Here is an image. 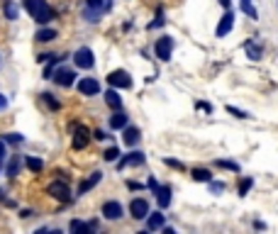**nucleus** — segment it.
Instances as JSON below:
<instances>
[{"instance_id":"obj_1","label":"nucleus","mask_w":278,"mask_h":234,"mask_svg":"<svg viewBox=\"0 0 278 234\" xmlns=\"http://www.w3.org/2000/svg\"><path fill=\"white\" fill-rule=\"evenodd\" d=\"M24 10L30 12V17L39 24H49L54 20V10L49 8L46 0H24Z\"/></svg>"},{"instance_id":"obj_2","label":"nucleus","mask_w":278,"mask_h":234,"mask_svg":"<svg viewBox=\"0 0 278 234\" xmlns=\"http://www.w3.org/2000/svg\"><path fill=\"white\" fill-rule=\"evenodd\" d=\"M173 49H176V39L173 37H168V34H164V37H159L154 44V54L159 61H171V56H173Z\"/></svg>"},{"instance_id":"obj_3","label":"nucleus","mask_w":278,"mask_h":234,"mask_svg":"<svg viewBox=\"0 0 278 234\" xmlns=\"http://www.w3.org/2000/svg\"><path fill=\"white\" fill-rule=\"evenodd\" d=\"M46 195H52V198L59 202H71V188H68V183L64 178L52 180V183L46 186Z\"/></svg>"},{"instance_id":"obj_4","label":"nucleus","mask_w":278,"mask_h":234,"mask_svg":"<svg viewBox=\"0 0 278 234\" xmlns=\"http://www.w3.org/2000/svg\"><path fill=\"white\" fill-rule=\"evenodd\" d=\"M108 83H110V88H124L130 90L132 88V76L124 71V68H115L108 73Z\"/></svg>"},{"instance_id":"obj_5","label":"nucleus","mask_w":278,"mask_h":234,"mask_svg":"<svg viewBox=\"0 0 278 234\" xmlns=\"http://www.w3.org/2000/svg\"><path fill=\"white\" fill-rule=\"evenodd\" d=\"M234 20H237V12L234 10H224V15L220 17V22H217V27H215V37L217 39H222V37H227V34L234 30Z\"/></svg>"},{"instance_id":"obj_6","label":"nucleus","mask_w":278,"mask_h":234,"mask_svg":"<svg viewBox=\"0 0 278 234\" xmlns=\"http://www.w3.org/2000/svg\"><path fill=\"white\" fill-rule=\"evenodd\" d=\"M90 139H93V132H90L86 124H73V149L76 151L86 149Z\"/></svg>"},{"instance_id":"obj_7","label":"nucleus","mask_w":278,"mask_h":234,"mask_svg":"<svg viewBox=\"0 0 278 234\" xmlns=\"http://www.w3.org/2000/svg\"><path fill=\"white\" fill-rule=\"evenodd\" d=\"M103 12H105V0H86V10H83V17H86L88 22H98Z\"/></svg>"},{"instance_id":"obj_8","label":"nucleus","mask_w":278,"mask_h":234,"mask_svg":"<svg viewBox=\"0 0 278 234\" xmlns=\"http://www.w3.org/2000/svg\"><path fill=\"white\" fill-rule=\"evenodd\" d=\"M73 61H76L78 68H86V71H90V68L95 66V56H93V49H88V46H81L76 54H73Z\"/></svg>"},{"instance_id":"obj_9","label":"nucleus","mask_w":278,"mask_h":234,"mask_svg":"<svg viewBox=\"0 0 278 234\" xmlns=\"http://www.w3.org/2000/svg\"><path fill=\"white\" fill-rule=\"evenodd\" d=\"M144 161H146L144 151H130V154H124V156L117 159V168L124 171V168H130V166H142Z\"/></svg>"},{"instance_id":"obj_10","label":"nucleus","mask_w":278,"mask_h":234,"mask_svg":"<svg viewBox=\"0 0 278 234\" xmlns=\"http://www.w3.org/2000/svg\"><path fill=\"white\" fill-rule=\"evenodd\" d=\"M149 200L146 198H132L130 202V215H132L134 220H146V215H149Z\"/></svg>"},{"instance_id":"obj_11","label":"nucleus","mask_w":278,"mask_h":234,"mask_svg":"<svg viewBox=\"0 0 278 234\" xmlns=\"http://www.w3.org/2000/svg\"><path fill=\"white\" fill-rule=\"evenodd\" d=\"M242 49H244V54L251 59V61H261V56H264V46H261V42L256 39V37H249L244 44H242Z\"/></svg>"},{"instance_id":"obj_12","label":"nucleus","mask_w":278,"mask_h":234,"mask_svg":"<svg viewBox=\"0 0 278 234\" xmlns=\"http://www.w3.org/2000/svg\"><path fill=\"white\" fill-rule=\"evenodd\" d=\"M100 212H103V217H105V220H112V222H115V220H120V217L124 215L122 205H120L117 200H108V202H103Z\"/></svg>"},{"instance_id":"obj_13","label":"nucleus","mask_w":278,"mask_h":234,"mask_svg":"<svg viewBox=\"0 0 278 234\" xmlns=\"http://www.w3.org/2000/svg\"><path fill=\"white\" fill-rule=\"evenodd\" d=\"M76 71H71V68H59L54 73V81L56 86H61V88H71L73 83H76Z\"/></svg>"},{"instance_id":"obj_14","label":"nucleus","mask_w":278,"mask_h":234,"mask_svg":"<svg viewBox=\"0 0 278 234\" xmlns=\"http://www.w3.org/2000/svg\"><path fill=\"white\" fill-rule=\"evenodd\" d=\"M154 195H156V202H159L161 210H168V207H171V195H173L171 186H166V183L161 186V183H159V188L154 190Z\"/></svg>"},{"instance_id":"obj_15","label":"nucleus","mask_w":278,"mask_h":234,"mask_svg":"<svg viewBox=\"0 0 278 234\" xmlns=\"http://www.w3.org/2000/svg\"><path fill=\"white\" fill-rule=\"evenodd\" d=\"M78 93H81V95H98V93H100L98 78H81V81H78Z\"/></svg>"},{"instance_id":"obj_16","label":"nucleus","mask_w":278,"mask_h":234,"mask_svg":"<svg viewBox=\"0 0 278 234\" xmlns=\"http://www.w3.org/2000/svg\"><path fill=\"white\" fill-rule=\"evenodd\" d=\"M164 224H166L164 210H156V212H149V215H146V229H149V232H159Z\"/></svg>"},{"instance_id":"obj_17","label":"nucleus","mask_w":278,"mask_h":234,"mask_svg":"<svg viewBox=\"0 0 278 234\" xmlns=\"http://www.w3.org/2000/svg\"><path fill=\"white\" fill-rule=\"evenodd\" d=\"M139 139H142V132H139V127H132V124H127L122 129V142L127 146H137L139 144Z\"/></svg>"},{"instance_id":"obj_18","label":"nucleus","mask_w":278,"mask_h":234,"mask_svg":"<svg viewBox=\"0 0 278 234\" xmlns=\"http://www.w3.org/2000/svg\"><path fill=\"white\" fill-rule=\"evenodd\" d=\"M100 180H103V173L100 171H93L86 180H81V186H78V195H86V193H88L90 188H95Z\"/></svg>"},{"instance_id":"obj_19","label":"nucleus","mask_w":278,"mask_h":234,"mask_svg":"<svg viewBox=\"0 0 278 234\" xmlns=\"http://www.w3.org/2000/svg\"><path fill=\"white\" fill-rule=\"evenodd\" d=\"M127 124H130V117H127V112L112 110V115H110V129H124Z\"/></svg>"},{"instance_id":"obj_20","label":"nucleus","mask_w":278,"mask_h":234,"mask_svg":"<svg viewBox=\"0 0 278 234\" xmlns=\"http://www.w3.org/2000/svg\"><path fill=\"white\" fill-rule=\"evenodd\" d=\"M105 105H108L110 110H122V98H120L117 88L105 90Z\"/></svg>"},{"instance_id":"obj_21","label":"nucleus","mask_w":278,"mask_h":234,"mask_svg":"<svg viewBox=\"0 0 278 234\" xmlns=\"http://www.w3.org/2000/svg\"><path fill=\"white\" fill-rule=\"evenodd\" d=\"M239 10H242V15H246L249 20H259V12H256L254 0H239Z\"/></svg>"},{"instance_id":"obj_22","label":"nucleus","mask_w":278,"mask_h":234,"mask_svg":"<svg viewBox=\"0 0 278 234\" xmlns=\"http://www.w3.org/2000/svg\"><path fill=\"white\" fill-rule=\"evenodd\" d=\"M34 39H37V42H42V44L54 42V39H56V30H54V27H42V30H37Z\"/></svg>"},{"instance_id":"obj_23","label":"nucleus","mask_w":278,"mask_h":234,"mask_svg":"<svg viewBox=\"0 0 278 234\" xmlns=\"http://www.w3.org/2000/svg\"><path fill=\"white\" fill-rule=\"evenodd\" d=\"M20 171H22V156H12L10 164H8V171H5V173H8V178H15Z\"/></svg>"},{"instance_id":"obj_24","label":"nucleus","mask_w":278,"mask_h":234,"mask_svg":"<svg viewBox=\"0 0 278 234\" xmlns=\"http://www.w3.org/2000/svg\"><path fill=\"white\" fill-rule=\"evenodd\" d=\"M68 229L73 234H90L93 232V227H90V222H81V220H71V224H68Z\"/></svg>"},{"instance_id":"obj_25","label":"nucleus","mask_w":278,"mask_h":234,"mask_svg":"<svg viewBox=\"0 0 278 234\" xmlns=\"http://www.w3.org/2000/svg\"><path fill=\"white\" fill-rule=\"evenodd\" d=\"M164 24H166V12H164V8H156L154 20L146 24V30H159V27H164Z\"/></svg>"},{"instance_id":"obj_26","label":"nucleus","mask_w":278,"mask_h":234,"mask_svg":"<svg viewBox=\"0 0 278 234\" xmlns=\"http://www.w3.org/2000/svg\"><path fill=\"white\" fill-rule=\"evenodd\" d=\"M193 180L195 183H210L212 180L210 168H193Z\"/></svg>"},{"instance_id":"obj_27","label":"nucleus","mask_w":278,"mask_h":234,"mask_svg":"<svg viewBox=\"0 0 278 234\" xmlns=\"http://www.w3.org/2000/svg\"><path fill=\"white\" fill-rule=\"evenodd\" d=\"M215 166L224 168V171H234V173H239V171H242V166H239L237 161H232V159H217V161H215Z\"/></svg>"},{"instance_id":"obj_28","label":"nucleus","mask_w":278,"mask_h":234,"mask_svg":"<svg viewBox=\"0 0 278 234\" xmlns=\"http://www.w3.org/2000/svg\"><path fill=\"white\" fill-rule=\"evenodd\" d=\"M254 188V178L251 176H244V178L239 180V188H237V193H239V198H244V195H249V190Z\"/></svg>"},{"instance_id":"obj_29","label":"nucleus","mask_w":278,"mask_h":234,"mask_svg":"<svg viewBox=\"0 0 278 234\" xmlns=\"http://www.w3.org/2000/svg\"><path fill=\"white\" fill-rule=\"evenodd\" d=\"M24 164H27V168H30L32 173H39V171L44 168V161H42V159H37V156H27V159H24Z\"/></svg>"},{"instance_id":"obj_30","label":"nucleus","mask_w":278,"mask_h":234,"mask_svg":"<svg viewBox=\"0 0 278 234\" xmlns=\"http://www.w3.org/2000/svg\"><path fill=\"white\" fill-rule=\"evenodd\" d=\"M39 98H42V102H44V105L49 108V110H61V102L56 100V98L52 95V93H42Z\"/></svg>"},{"instance_id":"obj_31","label":"nucleus","mask_w":278,"mask_h":234,"mask_svg":"<svg viewBox=\"0 0 278 234\" xmlns=\"http://www.w3.org/2000/svg\"><path fill=\"white\" fill-rule=\"evenodd\" d=\"M5 17L8 20H17L20 17V10H17V5L12 0H5Z\"/></svg>"},{"instance_id":"obj_32","label":"nucleus","mask_w":278,"mask_h":234,"mask_svg":"<svg viewBox=\"0 0 278 234\" xmlns=\"http://www.w3.org/2000/svg\"><path fill=\"white\" fill-rule=\"evenodd\" d=\"M208 188H210V195H222L224 190H227V186H224L222 180H215V178H212L210 183H208Z\"/></svg>"},{"instance_id":"obj_33","label":"nucleus","mask_w":278,"mask_h":234,"mask_svg":"<svg viewBox=\"0 0 278 234\" xmlns=\"http://www.w3.org/2000/svg\"><path fill=\"white\" fill-rule=\"evenodd\" d=\"M227 112H230V115H234L237 120H249V117H251L246 110H239V108H234V105H227Z\"/></svg>"},{"instance_id":"obj_34","label":"nucleus","mask_w":278,"mask_h":234,"mask_svg":"<svg viewBox=\"0 0 278 234\" xmlns=\"http://www.w3.org/2000/svg\"><path fill=\"white\" fill-rule=\"evenodd\" d=\"M59 61H61V56H52V59H49V66L44 68V78H52L54 76V68H56V64H59Z\"/></svg>"},{"instance_id":"obj_35","label":"nucleus","mask_w":278,"mask_h":234,"mask_svg":"<svg viewBox=\"0 0 278 234\" xmlns=\"http://www.w3.org/2000/svg\"><path fill=\"white\" fill-rule=\"evenodd\" d=\"M103 159H105V161H117V159H120V149H117V146L105 149V151H103Z\"/></svg>"},{"instance_id":"obj_36","label":"nucleus","mask_w":278,"mask_h":234,"mask_svg":"<svg viewBox=\"0 0 278 234\" xmlns=\"http://www.w3.org/2000/svg\"><path fill=\"white\" fill-rule=\"evenodd\" d=\"M5 142H8V144H22L24 137L20 132H10V134H5Z\"/></svg>"},{"instance_id":"obj_37","label":"nucleus","mask_w":278,"mask_h":234,"mask_svg":"<svg viewBox=\"0 0 278 234\" xmlns=\"http://www.w3.org/2000/svg\"><path fill=\"white\" fill-rule=\"evenodd\" d=\"M164 164H166V166H171V168H178V171H183V168H186V164H181V161H176V159H164Z\"/></svg>"},{"instance_id":"obj_38","label":"nucleus","mask_w":278,"mask_h":234,"mask_svg":"<svg viewBox=\"0 0 278 234\" xmlns=\"http://www.w3.org/2000/svg\"><path fill=\"white\" fill-rule=\"evenodd\" d=\"M195 108H198V110H205V112H212V105L210 102H205V100H198L195 102Z\"/></svg>"},{"instance_id":"obj_39","label":"nucleus","mask_w":278,"mask_h":234,"mask_svg":"<svg viewBox=\"0 0 278 234\" xmlns=\"http://www.w3.org/2000/svg\"><path fill=\"white\" fill-rule=\"evenodd\" d=\"M93 139H98V142H105V139H108V134L103 132V129H95V132H93Z\"/></svg>"},{"instance_id":"obj_40","label":"nucleus","mask_w":278,"mask_h":234,"mask_svg":"<svg viewBox=\"0 0 278 234\" xmlns=\"http://www.w3.org/2000/svg\"><path fill=\"white\" fill-rule=\"evenodd\" d=\"M127 188H130V190H144V183H137V180H130V183H127Z\"/></svg>"},{"instance_id":"obj_41","label":"nucleus","mask_w":278,"mask_h":234,"mask_svg":"<svg viewBox=\"0 0 278 234\" xmlns=\"http://www.w3.org/2000/svg\"><path fill=\"white\" fill-rule=\"evenodd\" d=\"M146 188H149V190H151V193H154V190H156V188H159V180H156V178H154V176H151V178L146 180Z\"/></svg>"},{"instance_id":"obj_42","label":"nucleus","mask_w":278,"mask_h":234,"mask_svg":"<svg viewBox=\"0 0 278 234\" xmlns=\"http://www.w3.org/2000/svg\"><path fill=\"white\" fill-rule=\"evenodd\" d=\"M254 229H266V224L261 222V220H254Z\"/></svg>"},{"instance_id":"obj_43","label":"nucleus","mask_w":278,"mask_h":234,"mask_svg":"<svg viewBox=\"0 0 278 234\" xmlns=\"http://www.w3.org/2000/svg\"><path fill=\"white\" fill-rule=\"evenodd\" d=\"M8 108V98L5 95H0V110H5Z\"/></svg>"},{"instance_id":"obj_44","label":"nucleus","mask_w":278,"mask_h":234,"mask_svg":"<svg viewBox=\"0 0 278 234\" xmlns=\"http://www.w3.org/2000/svg\"><path fill=\"white\" fill-rule=\"evenodd\" d=\"M52 56H54V54H39V56H37V61H49Z\"/></svg>"},{"instance_id":"obj_45","label":"nucleus","mask_w":278,"mask_h":234,"mask_svg":"<svg viewBox=\"0 0 278 234\" xmlns=\"http://www.w3.org/2000/svg\"><path fill=\"white\" fill-rule=\"evenodd\" d=\"M3 159H5V142H0V164H3Z\"/></svg>"},{"instance_id":"obj_46","label":"nucleus","mask_w":278,"mask_h":234,"mask_svg":"<svg viewBox=\"0 0 278 234\" xmlns=\"http://www.w3.org/2000/svg\"><path fill=\"white\" fill-rule=\"evenodd\" d=\"M217 3H220V5H222L224 10H227V8H230V5H232V0H217Z\"/></svg>"},{"instance_id":"obj_47","label":"nucleus","mask_w":278,"mask_h":234,"mask_svg":"<svg viewBox=\"0 0 278 234\" xmlns=\"http://www.w3.org/2000/svg\"><path fill=\"white\" fill-rule=\"evenodd\" d=\"M0 202H5V190L0 188Z\"/></svg>"},{"instance_id":"obj_48","label":"nucleus","mask_w":278,"mask_h":234,"mask_svg":"<svg viewBox=\"0 0 278 234\" xmlns=\"http://www.w3.org/2000/svg\"><path fill=\"white\" fill-rule=\"evenodd\" d=\"M0 166H3V164H0Z\"/></svg>"}]
</instances>
